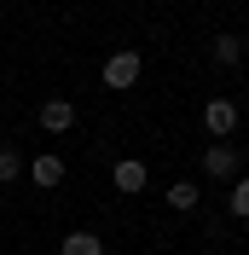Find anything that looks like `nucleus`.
<instances>
[{
    "label": "nucleus",
    "mask_w": 249,
    "mask_h": 255,
    "mask_svg": "<svg viewBox=\"0 0 249 255\" xmlns=\"http://www.w3.org/2000/svg\"><path fill=\"white\" fill-rule=\"evenodd\" d=\"M232 215H244V221H249V180H238V186H232Z\"/></svg>",
    "instance_id": "11"
},
{
    "label": "nucleus",
    "mask_w": 249,
    "mask_h": 255,
    "mask_svg": "<svg viewBox=\"0 0 249 255\" xmlns=\"http://www.w3.org/2000/svg\"><path fill=\"white\" fill-rule=\"evenodd\" d=\"M70 122H76V105H64V99H47V105H41V128H47V133H64Z\"/></svg>",
    "instance_id": "5"
},
{
    "label": "nucleus",
    "mask_w": 249,
    "mask_h": 255,
    "mask_svg": "<svg viewBox=\"0 0 249 255\" xmlns=\"http://www.w3.org/2000/svg\"><path fill=\"white\" fill-rule=\"evenodd\" d=\"M12 180H17V151L0 145V186H12Z\"/></svg>",
    "instance_id": "10"
},
{
    "label": "nucleus",
    "mask_w": 249,
    "mask_h": 255,
    "mask_svg": "<svg viewBox=\"0 0 249 255\" xmlns=\"http://www.w3.org/2000/svg\"><path fill=\"white\" fill-rule=\"evenodd\" d=\"M203 168H209L215 180H232V174H238V151H232L226 139H220V145H209V151H203Z\"/></svg>",
    "instance_id": "3"
},
{
    "label": "nucleus",
    "mask_w": 249,
    "mask_h": 255,
    "mask_svg": "<svg viewBox=\"0 0 249 255\" xmlns=\"http://www.w3.org/2000/svg\"><path fill=\"white\" fill-rule=\"evenodd\" d=\"M168 209H180V215L197 209V186H191V180H174V186H168Z\"/></svg>",
    "instance_id": "7"
},
{
    "label": "nucleus",
    "mask_w": 249,
    "mask_h": 255,
    "mask_svg": "<svg viewBox=\"0 0 249 255\" xmlns=\"http://www.w3.org/2000/svg\"><path fill=\"white\" fill-rule=\"evenodd\" d=\"M203 128H209L215 139H226V133L238 128V105L232 99H209V105H203Z\"/></svg>",
    "instance_id": "2"
},
{
    "label": "nucleus",
    "mask_w": 249,
    "mask_h": 255,
    "mask_svg": "<svg viewBox=\"0 0 249 255\" xmlns=\"http://www.w3.org/2000/svg\"><path fill=\"white\" fill-rule=\"evenodd\" d=\"M238 58H244L238 35H220V41H215V64H238Z\"/></svg>",
    "instance_id": "9"
},
{
    "label": "nucleus",
    "mask_w": 249,
    "mask_h": 255,
    "mask_svg": "<svg viewBox=\"0 0 249 255\" xmlns=\"http://www.w3.org/2000/svg\"><path fill=\"white\" fill-rule=\"evenodd\" d=\"M35 186H64V157H35Z\"/></svg>",
    "instance_id": "6"
},
{
    "label": "nucleus",
    "mask_w": 249,
    "mask_h": 255,
    "mask_svg": "<svg viewBox=\"0 0 249 255\" xmlns=\"http://www.w3.org/2000/svg\"><path fill=\"white\" fill-rule=\"evenodd\" d=\"M64 255H105V244H99L93 232H70V238H64Z\"/></svg>",
    "instance_id": "8"
},
{
    "label": "nucleus",
    "mask_w": 249,
    "mask_h": 255,
    "mask_svg": "<svg viewBox=\"0 0 249 255\" xmlns=\"http://www.w3.org/2000/svg\"><path fill=\"white\" fill-rule=\"evenodd\" d=\"M110 180H116V191L133 197V191H145V162H139V157H122L116 168H110Z\"/></svg>",
    "instance_id": "4"
},
{
    "label": "nucleus",
    "mask_w": 249,
    "mask_h": 255,
    "mask_svg": "<svg viewBox=\"0 0 249 255\" xmlns=\"http://www.w3.org/2000/svg\"><path fill=\"white\" fill-rule=\"evenodd\" d=\"M139 52H110L105 58V87H133V81H139Z\"/></svg>",
    "instance_id": "1"
}]
</instances>
